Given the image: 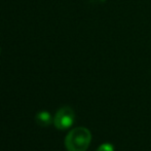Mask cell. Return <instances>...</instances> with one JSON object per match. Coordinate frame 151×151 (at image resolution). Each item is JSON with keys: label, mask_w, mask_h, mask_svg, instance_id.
I'll return each instance as SVG.
<instances>
[{"label": "cell", "mask_w": 151, "mask_h": 151, "mask_svg": "<svg viewBox=\"0 0 151 151\" xmlns=\"http://www.w3.org/2000/svg\"><path fill=\"white\" fill-rule=\"evenodd\" d=\"M35 120L37 124H39L40 127H48V125H50L54 122V119H52V115H50V113L47 111H39L36 114Z\"/></svg>", "instance_id": "obj_3"}, {"label": "cell", "mask_w": 151, "mask_h": 151, "mask_svg": "<svg viewBox=\"0 0 151 151\" xmlns=\"http://www.w3.org/2000/svg\"><path fill=\"white\" fill-rule=\"evenodd\" d=\"M91 141V134L86 127L71 129L66 136L65 145L68 151H86Z\"/></svg>", "instance_id": "obj_1"}, {"label": "cell", "mask_w": 151, "mask_h": 151, "mask_svg": "<svg viewBox=\"0 0 151 151\" xmlns=\"http://www.w3.org/2000/svg\"><path fill=\"white\" fill-rule=\"evenodd\" d=\"M96 151H114V147H113V145L110 143H104Z\"/></svg>", "instance_id": "obj_4"}, {"label": "cell", "mask_w": 151, "mask_h": 151, "mask_svg": "<svg viewBox=\"0 0 151 151\" xmlns=\"http://www.w3.org/2000/svg\"><path fill=\"white\" fill-rule=\"evenodd\" d=\"M74 119H75L74 110L71 107L65 106L59 109L56 113L54 117V124L58 129L64 131V129H69L73 124Z\"/></svg>", "instance_id": "obj_2"}]
</instances>
